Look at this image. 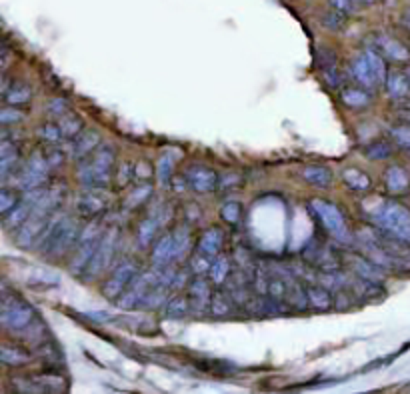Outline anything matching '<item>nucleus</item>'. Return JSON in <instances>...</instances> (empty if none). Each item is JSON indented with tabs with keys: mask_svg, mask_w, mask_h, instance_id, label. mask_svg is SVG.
<instances>
[{
	"mask_svg": "<svg viewBox=\"0 0 410 394\" xmlns=\"http://www.w3.org/2000/svg\"><path fill=\"white\" fill-rule=\"evenodd\" d=\"M38 137L45 140L46 144H56V142H61L62 138V130L59 124H52V122H46L43 124L40 128H38Z\"/></svg>",
	"mask_w": 410,
	"mask_h": 394,
	"instance_id": "obj_43",
	"label": "nucleus"
},
{
	"mask_svg": "<svg viewBox=\"0 0 410 394\" xmlns=\"http://www.w3.org/2000/svg\"><path fill=\"white\" fill-rule=\"evenodd\" d=\"M34 320V308L24 301L10 296L4 292L2 296V315H0V322L6 331L13 333H24Z\"/></svg>",
	"mask_w": 410,
	"mask_h": 394,
	"instance_id": "obj_6",
	"label": "nucleus"
},
{
	"mask_svg": "<svg viewBox=\"0 0 410 394\" xmlns=\"http://www.w3.org/2000/svg\"><path fill=\"white\" fill-rule=\"evenodd\" d=\"M377 228L388 232L402 243L410 244V211L395 200L382 202L374 213L370 214Z\"/></svg>",
	"mask_w": 410,
	"mask_h": 394,
	"instance_id": "obj_3",
	"label": "nucleus"
},
{
	"mask_svg": "<svg viewBox=\"0 0 410 394\" xmlns=\"http://www.w3.org/2000/svg\"><path fill=\"white\" fill-rule=\"evenodd\" d=\"M241 214H243V209L238 202H227L222 209H220V218L228 222V225H236L241 220Z\"/></svg>",
	"mask_w": 410,
	"mask_h": 394,
	"instance_id": "obj_49",
	"label": "nucleus"
},
{
	"mask_svg": "<svg viewBox=\"0 0 410 394\" xmlns=\"http://www.w3.org/2000/svg\"><path fill=\"white\" fill-rule=\"evenodd\" d=\"M304 181L314 184V186H320V188H328L331 182H333V174L326 167H320V165H312V167H306L303 170Z\"/></svg>",
	"mask_w": 410,
	"mask_h": 394,
	"instance_id": "obj_30",
	"label": "nucleus"
},
{
	"mask_svg": "<svg viewBox=\"0 0 410 394\" xmlns=\"http://www.w3.org/2000/svg\"><path fill=\"white\" fill-rule=\"evenodd\" d=\"M386 92L395 100H404L410 96V78L407 73H390L386 78Z\"/></svg>",
	"mask_w": 410,
	"mask_h": 394,
	"instance_id": "obj_24",
	"label": "nucleus"
},
{
	"mask_svg": "<svg viewBox=\"0 0 410 394\" xmlns=\"http://www.w3.org/2000/svg\"><path fill=\"white\" fill-rule=\"evenodd\" d=\"M342 179H344L349 188L358 190V192H365V190H368V188L372 186L370 176L365 174L363 170H358V168H347V170L342 172Z\"/></svg>",
	"mask_w": 410,
	"mask_h": 394,
	"instance_id": "obj_33",
	"label": "nucleus"
},
{
	"mask_svg": "<svg viewBox=\"0 0 410 394\" xmlns=\"http://www.w3.org/2000/svg\"><path fill=\"white\" fill-rule=\"evenodd\" d=\"M119 243H121V232L116 228L112 230H107L102 234V241L98 244L94 257H92L91 264L86 268V273L82 274L84 280H96L100 278L102 274L107 273L108 268H112V262H114V255H116V248H119Z\"/></svg>",
	"mask_w": 410,
	"mask_h": 394,
	"instance_id": "obj_5",
	"label": "nucleus"
},
{
	"mask_svg": "<svg viewBox=\"0 0 410 394\" xmlns=\"http://www.w3.org/2000/svg\"><path fill=\"white\" fill-rule=\"evenodd\" d=\"M20 202V197H18V192H16V188H2L0 190V214L2 216H6V214L10 213L13 209H15L16 204Z\"/></svg>",
	"mask_w": 410,
	"mask_h": 394,
	"instance_id": "obj_42",
	"label": "nucleus"
},
{
	"mask_svg": "<svg viewBox=\"0 0 410 394\" xmlns=\"http://www.w3.org/2000/svg\"><path fill=\"white\" fill-rule=\"evenodd\" d=\"M222 244H225V234H222V230H220V228H211V230H206V232L200 236V241H198V252H202V255H206V257L211 258L218 257Z\"/></svg>",
	"mask_w": 410,
	"mask_h": 394,
	"instance_id": "obj_23",
	"label": "nucleus"
},
{
	"mask_svg": "<svg viewBox=\"0 0 410 394\" xmlns=\"http://www.w3.org/2000/svg\"><path fill=\"white\" fill-rule=\"evenodd\" d=\"M31 98H32V91H31V86H26V84L15 82L13 86H6V89H4V100H6L10 107L26 105Z\"/></svg>",
	"mask_w": 410,
	"mask_h": 394,
	"instance_id": "obj_31",
	"label": "nucleus"
},
{
	"mask_svg": "<svg viewBox=\"0 0 410 394\" xmlns=\"http://www.w3.org/2000/svg\"><path fill=\"white\" fill-rule=\"evenodd\" d=\"M165 312H167L168 319H183L190 312V301L184 296H172V298H168Z\"/></svg>",
	"mask_w": 410,
	"mask_h": 394,
	"instance_id": "obj_37",
	"label": "nucleus"
},
{
	"mask_svg": "<svg viewBox=\"0 0 410 394\" xmlns=\"http://www.w3.org/2000/svg\"><path fill=\"white\" fill-rule=\"evenodd\" d=\"M310 211L314 213V216L320 220L322 228L335 236L338 241H349V228H347V220H344V214L340 213L336 209L335 204L326 202V200H320V198H314L310 200Z\"/></svg>",
	"mask_w": 410,
	"mask_h": 394,
	"instance_id": "obj_8",
	"label": "nucleus"
},
{
	"mask_svg": "<svg viewBox=\"0 0 410 394\" xmlns=\"http://www.w3.org/2000/svg\"><path fill=\"white\" fill-rule=\"evenodd\" d=\"M390 154H393V146L388 142H384V140H379V142H374V144H370L366 149V156L372 158V160H384Z\"/></svg>",
	"mask_w": 410,
	"mask_h": 394,
	"instance_id": "obj_47",
	"label": "nucleus"
},
{
	"mask_svg": "<svg viewBox=\"0 0 410 394\" xmlns=\"http://www.w3.org/2000/svg\"><path fill=\"white\" fill-rule=\"evenodd\" d=\"M112 168H114V149L102 144L92 152L89 158H84L78 167V181L82 186H100L108 188L112 181Z\"/></svg>",
	"mask_w": 410,
	"mask_h": 394,
	"instance_id": "obj_2",
	"label": "nucleus"
},
{
	"mask_svg": "<svg viewBox=\"0 0 410 394\" xmlns=\"http://www.w3.org/2000/svg\"><path fill=\"white\" fill-rule=\"evenodd\" d=\"M32 380L40 393H62L66 388L64 380L61 377H54V374H43V377H34Z\"/></svg>",
	"mask_w": 410,
	"mask_h": 394,
	"instance_id": "obj_38",
	"label": "nucleus"
},
{
	"mask_svg": "<svg viewBox=\"0 0 410 394\" xmlns=\"http://www.w3.org/2000/svg\"><path fill=\"white\" fill-rule=\"evenodd\" d=\"M24 119H26V114L20 112V110H16L15 107H6L0 110V124L2 126H16V124H20Z\"/></svg>",
	"mask_w": 410,
	"mask_h": 394,
	"instance_id": "obj_48",
	"label": "nucleus"
},
{
	"mask_svg": "<svg viewBox=\"0 0 410 394\" xmlns=\"http://www.w3.org/2000/svg\"><path fill=\"white\" fill-rule=\"evenodd\" d=\"M402 24H404V26L410 31V8L404 13V15H402Z\"/></svg>",
	"mask_w": 410,
	"mask_h": 394,
	"instance_id": "obj_58",
	"label": "nucleus"
},
{
	"mask_svg": "<svg viewBox=\"0 0 410 394\" xmlns=\"http://www.w3.org/2000/svg\"><path fill=\"white\" fill-rule=\"evenodd\" d=\"M168 287H162V285H154V287L149 290V294L144 296V301L140 304V308H149V310H158L162 306H167L168 303Z\"/></svg>",
	"mask_w": 410,
	"mask_h": 394,
	"instance_id": "obj_32",
	"label": "nucleus"
},
{
	"mask_svg": "<svg viewBox=\"0 0 410 394\" xmlns=\"http://www.w3.org/2000/svg\"><path fill=\"white\" fill-rule=\"evenodd\" d=\"M186 186L192 188L198 195L213 192L218 186V176L213 168L208 167H190L186 170Z\"/></svg>",
	"mask_w": 410,
	"mask_h": 394,
	"instance_id": "obj_15",
	"label": "nucleus"
},
{
	"mask_svg": "<svg viewBox=\"0 0 410 394\" xmlns=\"http://www.w3.org/2000/svg\"><path fill=\"white\" fill-rule=\"evenodd\" d=\"M322 26H326L331 31H340L344 26V15L335 10V8H331V13L322 15Z\"/></svg>",
	"mask_w": 410,
	"mask_h": 394,
	"instance_id": "obj_50",
	"label": "nucleus"
},
{
	"mask_svg": "<svg viewBox=\"0 0 410 394\" xmlns=\"http://www.w3.org/2000/svg\"><path fill=\"white\" fill-rule=\"evenodd\" d=\"M374 46L380 54H384V59L393 62H409L410 61V50L402 45L400 40H396L388 34H377L374 36Z\"/></svg>",
	"mask_w": 410,
	"mask_h": 394,
	"instance_id": "obj_17",
	"label": "nucleus"
},
{
	"mask_svg": "<svg viewBox=\"0 0 410 394\" xmlns=\"http://www.w3.org/2000/svg\"><path fill=\"white\" fill-rule=\"evenodd\" d=\"M190 285V278H188V273L186 271H179L176 276H174V282H172V288L170 290H183L184 287Z\"/></svg>",
	"mask_w": 410,
	"mask_h": 394,
	"instance_id": "obj_55",
	"label": "nucleus"
},
{
	"mask_svg": "<svg viewBox=\"0 0 410 394\" xmlns=\"http://www.w3.org/2000/svg\"><path fill=\"white\" fill-rule=\"evenodd\" d=\"M100 146V135L96 130H82L73 142V151L70 156L76 162H82L84 158H89L92 152Z\"/></svg>",
	"mask_w": 410,
	"mask_h": 394,
	"instance_id": "obj_19",
	"label": "nucleus"
},
{
	"mask_svg": "<svg viewBox=\"0 0 410 394\" xmlns=\"http://www.w3.org/2000/svg\"><path fill=\"white\" fill-rule=\"evenodd\" d=\"M80 222L70 214L56 213L46 225L40 241L36 243V250L45 258H62L68 250H73L80 238Z\"/></svg>",
	"mask_w": 410,
	"mask_h": 394,
	"instance_id": "obj_1",
	"label": "nucleus"
},
{
	"mask_svg": "<svg viewBox=\"0 0 410 394\" xmlns=\"http://www.w3.org/2000/svg\"><path fill=\"white\" fill-rule=\"evenodd\" d=\"M46 112L48 114H54V116H62L68 112V103L64 98H54L46 105Z\"/></svg>",
	"mask_w": 410,
	"mask_h": 394,
	"instance_id": "obj_52",
	"label": "nucleus"
},
{
	"mask_svg": "<svg viewBox=\"0 0 410 394\" xmlns=\"http://www.w3.org/2000/svg\"><path fill=\"white\" fill-rule=\"evenodd\" d=\"M407 75H409V78H410V66H409V68H407Z\"/></svg>",
	"mask_w": 410,
	"mask_h": 394,
	"instance_id": "obj_60",
	"label": "nucleus"
},
{
	"mask_svg": "<svg viewBox=\"0 0 410 394\" xmlns=\"http://www.w3.org/2000/svg\"><path fill=\"white\" fill-rule=\"evenodd\" d=\"M152 184L151 182H144V184H140L137 186L135 190H130L128 192V197L124 200V209H128V211H135L138 206H142L149 198L152 197Z\"/></svg>",
	"mask_w": 410,
	"mask_h": 394,
	"instance_id": "obj_34",
	"label": "nucleus"
},
{
	"mask_svg": "<svg viewBox=\"0 0 410 394\" xmlns=\"http://www.w3.org/2000/svg\"><path fill=\"white\" fill-rule=\"evenodd\" d=\"M132 176H137L132 165L124 162L122 167H119V174H116V182H119V186H126L128 182L132 181Z\"/></svg>",
	"mask_w": 410,
	"mask_h": 394,
	"instance_id": "obj_53",
	"label": "nucleus"
},
{
	"mask_svg": "<svg viewBox=\"0 0 410 394\" xmlns=\"http://www.w3.org/2000/svg\"><path fill=\"white\" fill-rule=\"evenodd\" d=\"M50 168L52 165L45 152H34L26 160V165L18 170V188L22 192L34 190V188H45L50 176Z\"/></svg>",
	"mask_w": 410,
	"mask_h": 394,
	"instance_id": "obj_7",
	"label": "nucleus"
},
{
	"mask_svg": "<svg viewBox=\"0 0 410 394\" xmlns=\"http://www.w3.org/2000/svg\"><path fill=\"white\" fill-rule=\"evenodd\" d=\"M174 172V156L167 152L158 158L156 162V174H158V181H160V186H168L170 184V176Z\"/></svg>",
	"mask_w": 410,
	"mask_h": 394,
	"instance_id": "obj_39",
	"label": "nucleus"
},
{
	"mask_svg": "<svg viewBox=\"0 0 410 394\" xmlns=\"http://www.w3.org/2000/svg\"><path fill=\"white\" fill-rule=\"evenodd\" d=\"M102 234H105V232L100 230V225L96 222V218L91 220L86 227L82 228L80 238H78V243H76L75 257H73L70 264H68L70 274L82 278V274L86 273V268H89V264H91V260L92 257H94V252H96V248H98V244L102 241Z\"/></svg>",
	"mask_w": 410,
	"mask_h": 394,
	"instance_id": "obj_4",
	"label": "nucleus"
},
{
	"mask_svg": "<svg viewBox=\"0 0 410 394\" xmlns=\"http://www.w3.org/2000/svg\"><path fill=\"white\" fill-rule=\"evenodd\" d=\"M151 260H152V266H168V264H172L174 262V236H172V232H167V234H162L154 246H152V252H151Z\"/></svg>",
	"mask_w": 410,
	"mask_h": 394,
	"instance_id": "obj_20",
	"label": "nucleus"
},
{
	"mask_svg": "<svg viewBox=\"0 0 410 394\" xmlns=\"http://www.w3.org/2000/svg\"><path fill=\"white\" fill-rule=\"evenodd\" d=\"M350 268H352V273L356 274L358 278L368 280V282L382 285L384 278H386V271L380 268L377 262H372V260L368 257H365V255H352V257H350Z\"/></svg>",
	"mask_w": 410,
	"mask_h": 394,
	"instance_id": "obj_16",
	"label": "nucleus"
},
{
	"mask_svg": "<svg viewBox=\"0 0 410 394\" xmlns=\"http://www.w3.org/2000/svg\"><path fill=\"white\" fill-rule=\"evenodd\" d=\"M211 280L214 285H225L230 276V258L225 255H218L213 258V266H211Z\"/></svg>",
	"mask_w": 410,
	"mask_h": 394,
	"instance_id": "obj_36",
	"label": "nucleus"
},
{
	"mask_svg": "<svg viewBox=\"0 0 410 394\" xmlns=\"http://www.w3.org/2000/svg\"><path fill=\"white\" fill-rule=\"evenodd\" d=\"M135 174H137V179H151L152 176V168L149 162H138V167H135Z\"/></svg>",
	"mask_w": 410,
	"mask_h": 394,
	"instance_id": "obj_56",
	"label": "nucleus"
},
{
	"mask_svg": "<svg viewBox=\"0 0 410 394\" xmlns=\"http://www.w3.org/2000/svg\"><path fill=\"white\" fill-rule=\"evenodd\" d=\"M230 296L225 294V292H214L213 301H211V312L214 317H228L230 310H232V304H230Z\"/></svg>",
	"mask_w": 410,
	"mask_h": 394,
	"instance_id": "obj_41",
	"label": "nucleus"
},
{
	"mask_svg": "<svg viewBox=\"0 0 410 394\" xmlns=\"http://www.w3.org/2000/svg\"><path fill=\"white\" fill-rule=\"evenodd\" d=\"M360 2H365V4H374L377 0H360Z\"/></svg>",
	"mask_w": 410,
	"mask_h": 394,
	"instance_id": "obj_59",
	"label": "nucleus"
},
{
	"mask_svg": "<svg viewBox=\"0 0 410 394\" xmlns=\"http://www.w3.org/2000/svg\"><path fill=\"white\" fill-rule=\"evenodd\" d=\"M340 100L344 103V107L352 108V110L370 107V103H372L370 94L363 89H344L340 92Z\"/></svg>",
	"mask_w": 410,
	"mask_h": 394,
	"instance_id": "obj_28",
	"label": "nucleus"
},
{
	"mask_svg": "<svg viewBox=\"0 0 410 394\" xmlns=\"http://www.w3.org/2000/svg\"><path fill=\"white\" fill-rule=\"evenodd\" d=\"M138 274H140V268L135 260H130V258L122 260L112 268V273L108 274V278L102 285V294L108 301H119L122 292L128 288V285L137 278Z\"/></svg>",
	"mask_w": 410,
	"mask_h": 394,
	"instance_id": "obj_9",
	"label": "nucleus"
},
{
	"mask_svg": "<svg viewBox=\"0 0 410 394\" xmlns=\"http://www.w3.org/2000/svg\"><path fill=\"white\" fill-rule=\"evenodd\" d=\"M287 303H289L290 306H294V308H298V310H304V308H306V304H308L306 288L296 280V276L289 280V294H287Z\"/></svg>",
	"mask_w": 410,
	"mask_h": 394,
	"instance_id": "obj_35",
	"label": "nucleus"
},
{
	"mask_svg": "<svg viewBox=\"0 0 410 394\" xmlns=\"http://www.w3.org/2000/svg\"><path fill=\"white\" fill-rule=\"evenodd\" d=\"M48 220H50V218L32 213L31 218H29L22 227L18 228V232H16V244H18L20 248H34L36 243L40 241V236H43V232H45Z\"/></svg>",
	"mask_w": 410,
	"mask_h": 394,
	"instance_id": "obj_13",
	"label": "nucleus"
},
{
	"mask_svg": "<svg viewBox=\"0 0 410 394\" xmlns=\"http://www.w3.org/2000/svg\"><path fill=\"white\" fill-rule=\"evenodd\" d=\"M211 266H213V258L202 255V252H198V250L197 255L190 258V271L197 274V276L211 273Z\"/></svg>",
	"mask_w": 410,
	"mask_h": 394,
	"instance_id": "obj_45",
	"label": "nucleus"
},
{
	"mask_svg": "<svg viewBox=\"0 0 410 394\" xmlns=\"http://www.w3.org/2000/svg\"><path fill=\"white\" fill-rule=\"evenodd\" d=\"M322 75H324V80H326L333 89H340V86H342L340 75H338V70H336L335 66H324Z\"/></svg>",
	"mask_w": 410,
	"mask_h": 394,
	"instance_id": "obj_54",
	"label": "nucleus"
},
{
	"mask_svg": "<svg viewBox=\"0 0 410 394\" xmlns=\"http://www.w3.org/2000/svg\"><path fill=\"white\" fill-rule=\"evenodd\" d=\"M172 236H174V262H183L184 258L190 255V248H192L190 230L186 227L174 228Z\"/></svg>",
	"mask_w": 410,
	"mask_h": 394,
	"instance_id": "obj_25",
	"label": "nucleus"
},
{
	"mask_svg": "<svg viewBox=\"0 0 410 394\" xmlns=\"http://www.w3.org/2000/svg\"><path fill=\"white\" fill-rule=\"evenodd\" d=\"M188 301H190V312L195 315H204L206 310H211V301H213V290L206 278L197 276L190 280L188 285Z\"/></svg>",
	"mask_w": 410,
	"mask_h": 394,
	"instance_id": "obj_14",
	"label": "nucleus"
},
{
	"mask_svg": "<svg viewBox=\"0 0 410 394\" xmlns=\"http://www.w3.org/2000/svg\"><path fill=\"white\" fill-rule=\"evenodd\" d=\"M360 0H328V4H331V8H335L338 13H342L344 16L354 15L356 13V4H358Z\"/></svg>",
	"mask_w": 410,
	"mask_h": 394,
	"instance_id": "obj_51",
	"label": "nucleus"
},
{
	"mask_svg": "<svg viewBox=\"0 0 410 394\" xmlns=\"http://www.w3.org/2000/svg\"><path fill=\"white\" fill-rule=\"evenodd\" d=\"M400 119H402V122H404V124H410V107L402 108V110H400Z\"/></svg>",
	"mask_w": 410,
	"mask_h": 394,
	"instance_id": "obj_57",
	"label": "nucleus"
},
{
	"mask_svg": "<svg viewBox=\"0 0 410 394\" xmlns=\"http://www.w3.org/2000/svg\"><path fill=\"white\" fill-rule=\"evenodd\" d=\"M306 294H308V304L312 308L328 310L333 306L331 290L326 287H322V285H310V287H306Z\"/></svg>",
	"mask_w": 410,
	"mask_h": 394,
	"instance_id": "obj_27",
	"label": "nucleus"
},
{
	"mask_svg": "<svg viewBox=\"0 0 410 394\" xmlns=\"http://www.w3.org/2000/svg\"><path fill=\"white\" fill-rule=\"evenodd\" d=\"M75 206L78 216L94 220L110 209V192L100 186H84V190L76 197Z\"/></svg>",
	"mask_w": 410,
	"mask_h": 394,
	"instance_id": "obj_10",
	"label": "nucleus"
},
{
	"mask_svg": "<svg viewBox=\"0 0 410 394\" xmlns=\"http://www.w3.org/2000/svg\"><path fill=\"white\" fill-rule=\"evenodd\" d=\"M20 167V151L18 142L13 140H2L0 142V179L6 182L10 174H16Z\"/></svg>",
	"mask_w": 410,
	"mask_h": 394,
	"instance_id": "obj_18",
	"label": "nucleus"
},
{
	"mask_svg": "<svg viewBox=\"0 0 410 394\" xmlns=\"http://www.w3.org/2000/svg\"><path fill=\"white\" fill-rule=\"evenodd\" d=\"M32 361V356L20 347H10V344H4L0 349V363L6 364V366H24Z\"/></svg>",
	"mask_w": 410,
	"mask_h": 394,
	"instance_id": "obj_26",
	"label": "nucleus"
},
{
	"mask_svg": "<svg viewBox=\"0 0 410 394\" xmlns=\"http://www.w3.org/2000/svg\"><path fill=\"white\" fill-rule=\"evenodd\" d=\"M363 56L368 62V66L372 68V73L377 76L379 84H386V78H388V70H386V62H384V56L380 54L379 50L374 48H366L363 52Z\"/></svg>",
	"mask_w": 410,
	"mask_h": 394,
	"instance_id": "obj_29",
	"label": "nucleus"
},
{
	"mask_svg": "<svg viewBox=\"0 0 410 394\" xmlns=\"http://www.w3.org/2000/svg\"><path fill=\"white\" fill-rule=\"evenodd\" d=\"M228 296L236 304H246L248 290H246V282H244L243 278H238L236 282H228Z\"/></svg>",
	"mask_w": 410,
	"mask_h": 394,
	"instance_id": "obj_46",
	"label": "nucleus"
},
{
	"mask_svg": "<svg viewBox=\"0 0 410 394\" xmlns=\"http://www.w3.org/2000/svg\"><path fill=\"white\" fill-rule=\"evenodd\" d=\"M59 126L62 130V137L64 138H73L75 140L80 132H82V121L75 116V114H62V119L59 121Z\"/></svg>",
	"mask_w": 410,
	"mask_h": 394,
	"instance_id": "obj_40",
	"label": "nucleus"
},
{
	"mask_svg": "<svg viewBox=\"0 0 410 394\" xmlns=\"http://www.w3.org/2000/svg\"><path fill=\"white\" fill-rule=\"evenodd\" d=\"M45 192H46V188L26 190V192L22 195V198H20V202L16 204L10 213L4 216V228H6V230H18V228L22 227V225L31 218V214L34 213V209H36L38 200L43 198Z\"/></svg>",
	"mask_w": 410,
	"mask_h": 394,
	"instance_id": "obj_12",
	"label": "nucleus"
},
{
	"mask_svg": "<svg viewBox=\"0 0 410 394\" xmlns=\"http://www.w3.org/2000/svg\"><path fill=\"white\" fill-rule=\"evenodd\" d=\"M390 137L395 138V142L404 149V151H410V124H398V126H393L390 128Z\"/></svg>",
	"mask_w": 410,
	"mask_h": 394,
	"instance_id": "obj_44",
	"label": "nucleus"
},
{
	"mask_svg": "<svg viewBox=\"0 0 410 394\" xmlns=\"http://www.w3.org/2000/svg\"><path fill=\"white\" fill-rule=\"evenodd\" d=\"M350 76H352L360 86L368 89V91H374L377 86H380L377 76H374L372 68L368 66V62H366V59L363 54L356 56L354 61L350 62Z\"/></svg>",
	"mask_w": 410,
	"mask_h": 394,
	"instance_id": "obj_21",
	"label": "nucleus"
},
{
	"mask_svg": "<svg viewBox=\"0 0 410 394\" xmlns=\"http://www.w3.org/2000/svg\"><path fill=\"white\" fill-rule=\"evenodd\" d=\"M384 184L393 195H404L410 188V176L409 172L398 165L386 168L384 172Z\"/></svg>",
	"mask_w": 410,
	"mask_h": 394,
	"instance_id": "obj_22",
	"label": "nucleus"
},
{
	"mask_svg": "<svg viewBox=\"0 0 410 394\" xmlns=\"http://www.w3.org/2000/svg\"><path fill=\"white\" fill-rule=\"evenodd\" d=\"M154 285H158V282H156L154 268H152L151 273L138 274L137 278L128 285V288L122 292L121 298H119L116 303H119V306H121L122 310H132V308H138V306L142 304V301H144V296L149 294V290H151Z\"/></svg>",
	"mask_w": 410,
	"mask_h": 394,
	"instance_id": "obj_11",
	"label": "nucleus"
}]
</instances>
